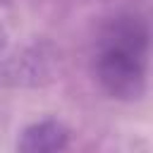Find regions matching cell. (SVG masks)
Returning a JSON list of instances; mask_svg holds the SVG:
<instances>
[{"instance_id": "cell-1", "label": "cell", "mask_w": 153, "mask_h": 153, "mask_svg": "<svg viewBox=\"0 0 153 153\" xmlns=\"http://www.w3.org/2000/svg\"><path fill=\"white\" fill-rule=\"evenodd\" d=\"M96 79L120 100H136L148 84V29L141 17L124 14L112 19L96 45Z\"/></svg>"}, {"instance_id": "cell-3", "label": "cell", "mask_w": 153, "mask_h": 153, "mask_svg": "<svg viewBox=\"0 0 153 153\" xmlns=\"http://www.w3.org/2000/svg\"><path fill=\"white\" fill-rule=\"evenodd\" d=\"M48 69L43 65V57L36 53H26L22 57H12L0 65V86H19V84H41L50 76H45Z\"/></svg>"}, {"instance_id": "cell-4", "label": "cell", "mask_w": 153, "mask_h": 153, "mask_svg": "<svg viewBox=\"0 0 153 153\" xmlns=\"http://www.w3.org/2000/svg\"><path fill=\"white\" fill-rule=\"evenodd\" d=\"M7 48V31L2 29V24H0V53Z\"/></svg>"}, {"instance_id": "cell-2", "label": "cell", "mask_w": 153, "mask_h": 153, "mask_svg": "<svg viewBox=\"0 0 153 153\" xmlns=\"http://www.w3.org/2000/svg\"><path fill=\"white\" fill-rule=\"evenodd\" d=\"M69 131L57 120H38L22 129L17 139V153H62L67 148Z\"/></svg>"}]
</instances>
